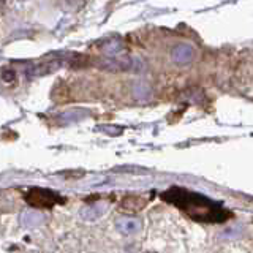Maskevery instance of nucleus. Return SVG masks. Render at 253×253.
<instances>
[{"mask_svg": "<svg viewBox=\"0 0 253 253\" xmlns=\"http://www.w3.org/2000/svg\"><path fill=\"white\" fill-rule=\"evenodd\" d=\"M163 200L177 206L188 217H192L198 221H223L229 217V212H226L220 204L209 200L200 193L190 192L185 188H171L166 193H163Z\"/></svg>", "mask_w": 253, "mask_h": 253, "instance_id": "1", "label": "nucleus"}, {"mask_svg": "<svg viewBox=\"0 0 253 253\" xmlns=\"http://www.w3.org/2000/svg\"><path fill=\"white\" fill-rule=\"evenodd\" d=\"M26 201L30 206H35V208H51V206L62 201V198L55 192H52V190L32 188L26 195Z\"/></svg>", "mask_w": 253, "mask_h": 253, "instance_id": "2", "label": "nucleus"}]
</instances>
